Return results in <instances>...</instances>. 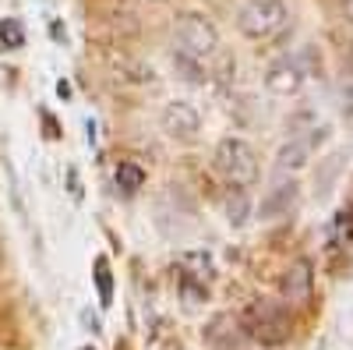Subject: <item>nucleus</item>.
I'll list each match as a JSON object with an SVG mask.
<instances>
[{"label": "nucleus", "instance_id": "a211bd4d", "mask_svg": "<svg viewBox=\"0 0 353 350\" xmlns=\"http://www.w3.org/2000/svg\"><path fill=\"white\" fill-rule=\"evenodd\" d=\"M0 269H4V255H0Z\"/></svg>", "mask_w": 353, "mask_h": 350}, {"label": "nucleus", "instance_id": "6e6552de", "mask_svg": "<svg viewBox=\"0 0 353 350\" xmlns=\"http://www.w3.org/2000/svg\"><path fill=\"white\" fill-rule=\"evenodd\" d=\"M297 198H301V184L293 177H283V181H276L269 191H265L261 206H258V216L265 223H269V220H283V216H290L293 206H297Z\"/></svg>", "mask_w": 353, "mask_h": 350}, {"label": "nucleus", "instance_id": "6ab92c4d", "mask_svg": "<svg viewBox=\"0 0 353 350\" xmlns=\"http://www.w3.org/2000/svg\"><path fill=\"white\" fill-rule=\"evenodd\" d=\"M152 4H159V0H152Z\"/></svg>", "mask_w": 353, "mask_h": 350}, {"label": "nucleus", "instance_id": "7ed1b4c3", "mask_svg": "<svg viewBox=\"0 0 353 350\" xmlns=\"http://www.w3.org/2000/svg\"><path fill=\"white\" fill-rule=\"evenodd\" d=\"M212 166L219 170V177L226 184H237V188H248L258 181V153L254 145L244 142V138H219L216 153H212Z\"/></svg>", "mask_w": 353, "mask_h": 350}, {"label": "nucleus", "instance_id": "9d476101", "mask_svg": "<svg viewBox=\"0 0 353 350\" xmlns=\"http://www.w3.org/2000/svg\"><path fill=\"white\" fill-rule=\"evenodd\" d=\"M251 216V202H248V188H237L230 184V195H226V220L233 226H244Z\"/></svg>", "mask_w": 353, "mask_h": 350}, {"label": "nucleus", "instance_id": "39448f33", "mask_svg": "<svg viewBox=\"0 0 353 350\" xmlns=\"http://www.w3.org/2000/svg\"><path fill=\"white\" fill-rule=\"evenodd\" d=\"M159 128L176 142H191L201 131V113L191 99H170L159 110Z\"/></svg>", "mask_w": 353, "mask_h": 350}, {"label": "nucleus", "instance_id": "f8f14e48", "mask_svg": "<svg viewBox=\"0 0 353 350\" xmlns=\"http://www.w3.org/2000/svg\"><path fill=\"white\" fill-rule=\"evenodd\" d=\"M96 286H99V304L113 301V276H110V262L96 258Z\"/></svg>", "mask_w": 353, "mask_h": 350}, {"label": "nucleus", "instance_id": "1a4fd4ad", "mask_svg": "<svg viewBox=\"0 0 353 350\" xmlns=\"http://www.w3.org/2000/svg\"><path fill=\"white\" fill-rule=\"evenodd\" d=\"M311 286H314V266H311V258H297V262H290L283 280H279V290H283V301L290 304H301L311 298Z\"/></svg>", "mask_w": 353, "mask_h": 350}, {"label": "nucleus", "instance_id": "f03ea898", "mask_svg": "<svg viewBox=\"0 0 353 350\" xmlns=\"http://www.w3.org/2000/svg\"><path fill=\"white\" fill-rule=\"evenodd\" d=\"M241 329L265 343V347H279L286 336H290V311H286V301H276V298H258L244 308L241 315Z\"/></svg>", "mask_w": 353, "mask_h": 350}, {"label": "nucleus", "instance_id": "9b49d317", "mask_svg": "<svg viewBox=\"0 0 353 350\" xmlns=\"http://www.w3.org/2000/svg\"><path fill=\"white\" fill-rule=\"evenodd\" d=\"M117 188L141 191V188H145V170H141L138 163H121V166H117Z\"/></svg>", "mask_w": 353, "mask_h": 350}, {"label": "nucleus", "instance_id": "2eb2a0df", "mask_svg": "<svg viewBox=\"0 0 353 350\" xmlns=\"http://www.w3.org/2000/svg\"><path fill=\"white\" fill-rule=\"evenodd\" d=\"M339 99H343V110L353 113V81H343L339 85Z\"/></svg>", "mask_w": 353, "mask_h": 350}, {"label": "nucleus", "instance_id": "4468645a", "mask_svg": "<svg viewBox=\"0 0 353 350\" xmlns=\"http://www.w3.org/2000/svg\"><path fill=\"white\" fill-rule=\"evenodd\" d=\"M0 39H4L11 50H18V46L25 43V28H21V21H18V18H4V21H0Z\"/></svg>", "mask_w": 353, "mask_h": 350}, {"label": "nucleus", "instance_id": "ddd939ff", "mask_svg": "<svg viewBox=\"0 0 353 350\" xmlns=\"http://www.w3.org/2000/svg\"><path fill=\"white\" fill-rule=\"evenodd\" d=\"M181 266L188 269V266H194L198 273H184V276H198V280H205L212 273V258L205 255V251H188V255H181Z\"/></svg>", "mask_w": 353, "mask_h": 350}, {"label": "nucleus", "instance_id": "f3484780", "mask_svg": "<svg viewBox=\"0 0 353 350\" xmlns=\"http://www.w3.org/2000/svg\"><path fill=\"white\" fill-rule=\"evenodd\" d=\"M346 14L353 18V0H346Z\"/></svg>", "mask_w": 353, "mask_h": 350}, {"label": "nucleus", "instance_id": "0eeeda50", "mask_svg": "<svg viewBox=\"0 0 353 350\" xmlns=\"http://www.w3.org/2000/svg\"><path fill=\"white\" fill-rule=\"evenodd\" d=\"M329 138V128H311V135H297V138H290L283 149L276 153V170L279 173H297L311 163V153H314V145H321Z\"/></svg>", "mask_w": 353, "mask_h": 350}, {"label": "nucleus", "instance_id": "f257e3e1", "mask_svg": "<svg viewBox=\"0 0 353 350\" xmlns=\"http://www.w3.org/2000/svg\"><path fill=\"white\" fill-rule=\"evenodd\" d=\"M219 50V28L205 18V14H181L173 25V53L181 64H194L201 68L209 57H216Z\"/></svg>", "mask_w": 353, "mask_h": 350}, {"label": "nucleus", "instance_id": "dca6fc26", "mask_svg": "<svg viewBox=\"0 0 353 350\" xmlns=\"http://www.w3.org/2000/svg\"><path fill=\"white\" fill-rule=\"evenodd\" d=\"M343 230H346V237L353 241V209L346 213V220H343Z\"/></svg>", "mask_w": 353, "mask_h": 350}, {"label": "nucleus", "instance_id": "423d86ee", "mask_svg": "<svg viewBox=\"0 0 353 350\" xmlns=\"http://www.w3.org/2000/svg\"><path fill=\"white\" fill-rule=\"evenodd\" d=\"M307 78H311V71L304 68L301 57H279V61L265 71V89L276 93V96H297Z\"/></svg>", "mask_w": 353, "mask_h": 350}, {"label": "nucleus", "instance_id": "20e7f679", "mask_svg": "<svg viewBox=\"0 0 353 350\" xmlns=\"http://www.w3.org/2000/svg\"><path fill=\"white\" fill-rule=\"evenodd\" d=\"M286 25H290V8L283 0H248L237 11V28L254 43L276 39Z\"/></svg>", "mask_w": 353, "mask_h": 350}]
</instances>
